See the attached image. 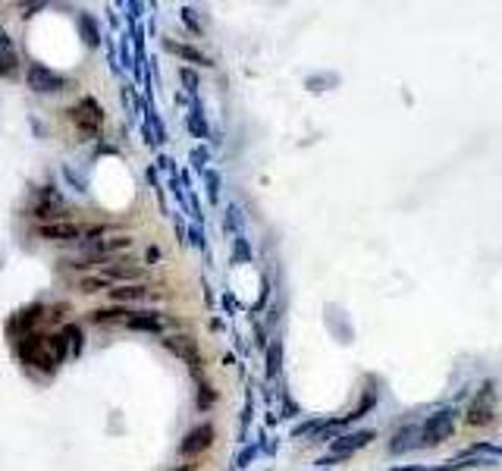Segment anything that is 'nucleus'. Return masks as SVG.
<instances>
[{
  "mask_svg": "<svg viewBox=\"0 0 502 471\" xmlns=\"http://www.w3.org/2000/svg\"><path fill=\"white\" fill-rule=\"evenodd\" d=\"M370 440H374V431H358V433H346V437L333 440V449H330V455H339V459H348V455H352L355 449L367 446Z\"/></svg>",
  "mask_w": 502,
  "mask_h": 471,
  "instance_id": "nucleus-10",
  "label": "nucleus"
},
{
  "mask_svg": "<svg viewBox=\"0 0 502 471\" xmlns=\"http://www.w3.org/2000/svg\"><path fill=\"white\" fill-rule=\"evenodd\" d=\"M101 273H107L116 286H122V283H132L142 277V267L132 264V261H120V258H113L107 267H101Z\"/></svg>",
  "mask_w": 502,
  "mask_h": 471,
  "instance_id": "nucleus-11",
  "label": "nucleus"
},
{
  "mask_svg": "<svg viewBox=\"0 0 502 471\" xmlns=\"http://www.w3.org/2000/svg\"><path fill=\"white\" fill-rule=\"evenodd\" d=\"M19 69V57L10 45V35L0 32V76H13Z\"/></svg>",
  "mask_w": 502,
  "mask_h": 471,
  "instance_id": "nucleus-13",
  "label": "nucleus"
},
{
  "mask_svg": "<svg viewBox=\"0 0 502 471\" xmlns=\"http://www.w3.org/2000/svg\"><path fill=\"white\" fill-rule=\"evenodd\" d=\"M418 427H399V431H396V437H392V443H389V453L392 455H399V453H405V449H409V446H414V437H418Z\"/></svg>",
  "mask_w": 502,
  "mask_h": 471,
  "instance_id": "nucleus-19",
  "label": "nucleus"
},
{
  "mask_svg": "<svg viewBox=\"0 0 502 471\" xmlns=\"http://www.w3.org/2000/svg\"><path fill=\"white\" fill-rule=\"evenodd\" d=\"M76 25H79V32H82V38H85V45H89V47H98L101 45V28H98V23H94V16H89V13H79Z\"/></svg>",
  "mask_w": 502,
  "mask_h": 471,
  "instance_id": "nucleus-18",
  "label": "nucleus"
},
{
  "mask_svg": "<svg viewBox=\"0 0 502 471\" xmlns=\"http://www.w3.org/2000/svg\"><path fill=\"white\" fill-rule=\"evenodd\" d=\"M160 258V249H148V261H157Z\"/></svg>",
  "mask_w": 502,
  "mask_h": 471,
  "instance_id": "nucleus-30",
  "label": "nucleus"
},
{
  "mask_svg": "<svg viewBox=\"0 0 502 471\" xmlns=\"http://www.w3.org/2000/svg\"><path fill=\"white\" fill-rule=\"evenodd\" d=\"M129 317H132V311L126 308H94L89 314L91 324H126Z\"/></svg>",
  "mask_w": 502,
  "mask_h": 471,
  "instance_id": "nucleus-16",
  "label": "nucleus"
},
{
  "mask_svg": "<svg viewBox=\"0 0 502 471\" xmlns=\"http://www.w3.org/2000/svg\"><path fill=\"white\" fill-rule=\"evenodd\" d=\"M179 76H183V82L188 85V91L198 89V79H195V72H192V69H179Z\"/></svg>",
  "mask_w": 502,
  "mask_h": 471,
  "instance_id": "nucleus-25",
  "label": "nucleus"
},
{
  "mask_svg": "<svg viewBox=\"0 0 502 471\" xmlns=\"http://www.w3.org/2000/svg\"><path fill=\"white\" fill-rule=\"evenodd\" d=\"M188 129H192L195 135H201V139H205V135H207V126H205V120L198 117V110H195L192 117H188Z\"/></svg>",
  "mask_w": 502,
  "mask_h": 471,
  "instance_id": "nucleus-22",
  "label": "nucleus"
},
{
  "mask_svg": "<svg viewBox=\"0 0 502 471\" xmlns=\"http://www.w3.org/2000/svg\"><path fill=\"white\" fill-rule=\"evenodd\" d=\"M276 358H280V346H270V352H267V371L270 374H276V368H280Z\"/></svg>",
  "mask_w": 502,
  "mask_h": 471,
  "instance_id": "nucleus-23",
  "label": "nucleus"
},
{
  "mask_svg": "<svg viewBox=\"0 0 502 471\" xmlns=\"http://www.w3.org/2000/svg\"><path fill=\"white\" fill-rule=\"evenodd\" d=\"M217 402V393H214V387L210 383H201V390H198V409L205 412V409H210V405Z\"/></svg>",
  "mask_w": 502,
  "mask_h": 471,
  "instance_id": "nucleus-21",
  "label": "nucleus"
},
{
  "mask_svg": "<svg viewBox=\"0 0 502 471\" xmlns=\"http://www.w3.org/2000/svg\"><path fill=\"white\" fill-rule=\"evenodd\" d=\"M164 317L157 311H138L126 321V330H135V333H164Z\"/></svg>",
  "mask_w": 502,
  "mask_h": 471,
  "instance_id": "nucleus-12",
  "label": "nucleus"
},
{
  "mask_svg": "<svg viewBox=\"0 0 502 471\" xmlns=\"http://www.w3.org/2000/svg\"><path fill=\"white\" fill-rule=\"evenodd\" d=\"M67 305H50L47 308V321H63V314H67Z\"/></svg>",
  "mask_w": 502,
  "mask_h": 471,
  "instance_id": "nucleus-24",
  "label": "nucleus"
},
{
  "mask_svg": "<svg viewBox=\"0 0 502 471\" xmlns=\"http://www.w3.org/2000/svg\"><path fill=\"white\" fill-rule=\"evenodd\" d=\"M144 295H148V286H144V283H122V286L110 289L113 302H142Z\"/></svg>",
  "mask_w": 502,
  "mask_h": 471,
  "instance_id": "nucleus-14",
  "label": "nucleus"
},
{
  "mask_svg": "<svg viewBox=\"0 0 502 471\" xmlns=\"http://www.w3.org/2000/svg\"><path fill=\"white\" fill-rule=\"evenodd\" d=\"M45 311H47L45 305H28V308H23L16 314V321H13V327H23L25 336H28V333H35V324H38L41 317H47Z\"/></svg>",
  "mask_w": 502,
  "mask_h": 471,
  "instance_id": "nucleus-15",
  "label": "nucleus"
},
{
  "mask_svg": "<svg viewBox=\"0 0 502 471\" xmlns=\"http://www.w3.org/2000/svg\"><path fill=\"white\" fill-rule=\"evenodd\" d=\"M164 346L173 355H179V358L192 368V374H201V352H198V343H195L192 336H166Z\"/></svg>",
  "mask_w": 502,
  "mask_h": 471,
  "instance_id": "nucleus-6",
  "label": "nucleus"
},
{
  "mask_svg": "<svg viewBox=\"0 0 502 471\" xmlns=\"http://www.w3.org/2000/svg\"><path fill=\"white\" fill-rule=\"evenodd\" d=\"M183 19H186V23H188V25L195 28V32H201V25L195 23V16H192V10H188V6H186V10H183Z\"/></svg>",
  "mask_w": 502,
  "mask_h": 471,
  "instance_id": "nucleus-28",
  "label": "nucleus"
},
{
  "mask_svg": "<svg viewBox=\"0 0 502 471\" xmlns=\"http://www.w3.org/2000/svg\"><path fill=\"white\" fill-rule=\"evenodd\" d=\"M251 455H254V449H245V453L239 455V468H245V465H249V459H251Z\"/></svg>",
  "mask_w": 502,
  "mask_h": 471,
  "instance_id": "nucleus-29",
  "label": "nucleus"
},
{
  "mask_svg": "<svg viewBox=\"0 0 502 471\" xmlns=\"http://www.w3.org/2000/svg\"><path fill=\"white\" fill-rule=\"evenodd\" d=\"M207 183H210V201H214V198H217V183H220L214 170H207Z\"/></svg>",
  "mask_w": 502,
  "mask_h": 471,
  "instance_id": "nucleus-27",
  "label": "nucleus"
},
{
  "mask_svg": "<svg viewBox=\"0 0 502 471\" xmlns=\"http://www.w3.org/2000/svg\"><path fill=\"white\" fill-rule=\"evenodd\" d=\"M63 339H67V346H69V355H79V352H82V346H85L82 327H76V324H67V327H63Z\"/></svg>",
  "mask_w": 502,
  "mask_h": 471,
  "instance_id": "nucleus-20",
  "label": "nucleus"
},
{
  "mask_svg": "<svg viewBox=\"0 0 502 471\" xmlns=\"http://www.w3.org/2000/svg\"><path fill=\"white\" fill-rule=\"evenodd\" d=\"M69 120L76 123V129L85 135V139H94L104 126V107L94 98H82L76 107H69Z\"/></svg>",
  "mask_w": 502,
  "mask_h": 471,
  "instance_id": "nucleus-2",
  "label": "nucleus"
},
{
  "mask_svg": "<svg viewBox=\"0 0 502 471\" xmlns=\"http://www.w3.org/2000/svg\"><path fill=\"white\" fill-rule=\"evenodd\" d=\"M164 50H170V54H176L179 60L192 63V67H214V60H210L207 54H201V50H198V47H192V45H183V41L164 38Z\"/></svg>",
  "mask_w": 502,
  "mask_h": 471,
  "instance_id": "nucleus-9",
  "label": "nucleus"
},
{
  "mask_svg": "<svg viewBox=\"0 0 502 471\" xmlns=\"http://www.w3.org/2000/svg\"><path fill=\"white\" fill-rule=\"evenodd\" d=\"M116 286V283L107 277V273H89V277H82L79 280V293H85V295H91V293H101V289H107V293H110V289Z\"/></svg>",
  "mask_w": 502,
  "mask_h": 471,
  "instance_id": "nucleus-17",
  "label": "nucleus"
},
{
  "mask_svg": "<svg viewBox=\"0 0 502 471\" xmlns=\"http://www.w3.org/2000/svg\"><path fill=\"white\" fill-rule=\"evenodd\" d=\"M132 249V236H107V239H94V242H85V251L94 258H113L120 251Z\"/></svg>",
  "mask_w": 502,
  "mask_h": 471,
  "instance_id": "nucleus-8",
  "label": "nucleus"
},
{
  "mask_svg": "<svg viewBox=\"0 0 502 471\" xmlns=\"http://www.w3.org/2000/svg\"><path fill=\"white\" fill-rule=\"evenodd\" d=\"M493 418H496V405H493V387L486 383L474 399H471L468 412H464V421L471 427H484V424H493Z\"/></svg>",
  "mask_w": 502,
  "mask_h": 471,
  "instance_id": "nucleus-5",
  "label": "nucleus"
},
{
  "mask_svg": "<svg viewBox=\"0 0 502 471\" xmlns=\"http://www.w3.org/2000/svg\"><path fill=\"white\" fill-rule=\"evenodd\" d=\"M210 443H214V427H210V424H198V427H192V431L186 433V440L179 443V455H186V459L201 455Z\"/></svg>",
  "mask_w": 502,
  "mask_h": 471,
  "instance_id": "nucleus-7",
  "label": "nucleus"
},
{
  "mask_svg": "<svg viewBox=\"0 0 502 471\" xmlns=\"http://www.w3.org/2000/svg\"><path fill=\"white\" fill-rule=\"evenodd\" d=\"M38 10H45V4H23V19H28V16H35V13H38Z\"/></svg>",
  "mask_w": 502,
  "mask_h": 471,
  "instance_id": "nucleus-26",
  "label": "nucleus"
},
{
  "mask_svg": "<svg viewBox=\"0 0 502 471\" xmlns=\"http://www.w3.org/2000/svg\"><path fill=\"white\" fill-rule=\"evenodd\" d=\"M173 471H195V465H183V468H173Z\"/></svg>",
  "mask_w": 502,
  "mask_h": 471,
  "instance_id": "nucleus-31",
  "label": "nucleus"
},
{
  "mask_svg": "<svg viewBox=\"0 0 502 471\" xmlns=\"http://www.w3.org/2000/svg\"><path fill=\"white\" fill-rule=\"evenodd\" d=\"M452 431H455V412L443 409V412H436V415H430L424 421V427H421V440H424L427 446L446 443V440L452 437Z\"/></svg>",
  "mask_w": 502,
  "mask_h": 471,
  "instance_id": "nucleus-4",
  "label": "nucleus"
},
{
  "mask_svg": "<svg viewBox=\"0 0 502 471\" xmlns=\"http://www.w3.org/2000/svg\"><path fill=\"white\" fill-rule=\"evenodd\" d=\"M25 82H28V89L38 91V94H57V91L69 89V79L60 76V72H54V69H47L45 63H28Z\"/></svg>",
  "mask_w": 502,
  "mask_h": 471,
  "instance_id": "nucleus-3",
  "label": "nucleus"
},
{
  "mask_svg": "<svg viewBox=\"0 0 502 471\" xmlns=\"http://www.w3.org/2000/svg\"><path fill=\"white\" fill-rule=\"evenodd\" d=\"M69 355V346L63 339V333H54V336H45V333H28V336L19 339V358L25 365H35L41 371H57L63 358Z\"/></svg>",
  "mask_w": 502,
  "mask_h": 471,
  "instance_id": "nucleus-1",
  "label": "nucleus"
}]
</instances>
